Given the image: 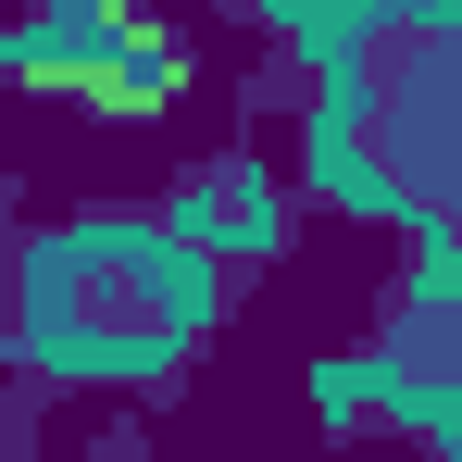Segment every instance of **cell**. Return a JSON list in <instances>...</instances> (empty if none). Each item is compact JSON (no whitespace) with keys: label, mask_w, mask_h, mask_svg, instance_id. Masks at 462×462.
<instances>
[{"label":"cell","mask_w":462,"mask_h":462,"mask_svg":"<svg viewBox=\"0 0 462 462\" xmlns=\"http://www.w3.org/2000/svg\"><path fill=\"white\" fill-rule=\"evenodd\" d=\"M312 162H325V200H350V213L425 226L450 200V38L425 0L350 25V63L312 113Z\"/></svg>","instance_id":"2"},{"label":"cell","mask_w":462,"mask_h":462,"mask_svg":"<svg viewBox=\"0 0 462 462\" xmlns=\"http://www.w3.org/2000/svg\"><path fill=\"white\" fill-rule=\"evenodd\" d=\"M0 288H13L25 363L63 375V387H151V375H175V363L213 337V312H226L200 237L138 226V213H88V226L38 237Z\"/></svg>","instance_id":"1"}]
</instances>
